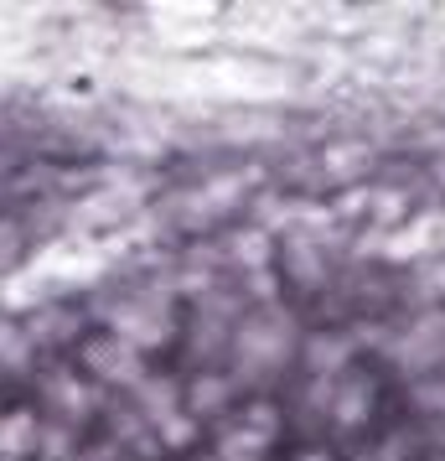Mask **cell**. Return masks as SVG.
<instances>
[{"label": "cell", "mask_w": 445, "mask_h": 461, "mask_svg": "<svg viewBox=\"0 0 445 461\" xmlns=\"http://www.w3.org/2000/svg\"><path fill=\"white\" fill-rule=\"evenodd\" d=\"M88 363H93V374L114 378V384H135L140 378V353L120 342V337H109V342H93L88 348Z\"/></svg>", "instance_id": "cell-1"}, {"label": "cell", "mask_w": 445, "mask_h": 461, "mask_svg": "<svg viewBox=\"0 0 445 461\" xmlns=\"http://www.w3.org/2000/svg\"><path fill=\"white\" fill-rule=\"evenodd\" d=\"M161 430H166V440H171V446H187V440H191V425H187V420H166Z\"/></svg>", "instance_id": "cell-2"}, {"label": "cell", "mask_w": 445, "mask_h": 461, "mask_svg": "<svg viewBox=\"0 0 445 461\" xmlns=\"http://www.w3.org/2000/svg\"><path fill=\"white\" fill-rule=\"evenodd\" d=\"M306 461H326V456H306Z\"/></svg>", "instance_id": "cell-3"}]
</instances>
